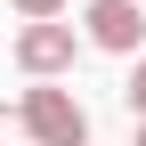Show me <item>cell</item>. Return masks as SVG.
<instances>
[{
  "label": "cell",
  "mask_w": 146,
  "mask_h": 146,
  "mask_svg": "<svg viewBox=\"0 0 146 146\" xmlns=\"http://www.w3.org/2000/svg\"><path fill=\"white\" fill-rule=\"evenodd\" d=\"M16 130L33 146H89V114H81V98L65 81H33L16 98Z\"/></svg>",
  "instance_id": "6da1fadb"
},
{
  "label": "cell",
  "mask_w": 146,
  "mask_h": 146,
  "mask_svg": "<svg viewBox=\"0 0 146 146\" xmlns=\"http://www.w3.org/2000/svg\"><path fill=\"white\" fill-rule=\"evenodd\" d=\"M73 57H81V33L73 25H16V65L33 81H65Z\"/></svg>",
  "instance_id": "7a4b0ae2"
},
{
  "label": "cell",
  "mask_w": 146,
  "mask_h": 146,
  "mask_svg": "<svg viewBox=\"0 0 146 146\" xmlns=\"http://www.w3.org/2000/svg\"><path fill=\"white\" fill-rule=\"evenodd\" d=\"M81 41L106 49V57H138V41H146L138 0H89V8H81Z\"/></svg>",
  "instance_id": "3957f363"
},
{
  "label": "cell",
  "mask_w": 146,
  "mask_h": 146,
  "mask_svg": "<svg viewBox=\"0 0 146 146\" xmlns=\"http://www.w3.org/2000/svg\"><path fill=\"white\" fill-rule=\"evenodd\" d=\"M8 8L25 16V25H57V16H65V0H8Z\"/></svg>",
  "instance_id": "277c9868"
},
{
  "label": "cell",
  "mask_w": 146,
  "mask_h": 146,
  "mask_svg": "<svg viewBox=\"0 0 146 146\" xmlns=\"http://www.w3.org/2000/svg\"><path fill=\"white\" fill-rule=\"evenodd\" d=\"M122 98H130V114H138V122H146V57H138V65H130V81H122Z\"/></svg>",
  "instance_id": "5b68a950"
},
{
  "label": "cell",
  "mask_w": 146,
  "mask_h": 146,
  "mask_svg": "<svg viewBox=\"0 0 146 146\" xmlns=\"http://www.w3.org/2000/svg\"><path fill=\"white\" fill-rule=\"evenodd\" d=\"M138 146H146V122H138Z\"/></svg>",
  "instance_id": "8992f818"
}]
</instances>
